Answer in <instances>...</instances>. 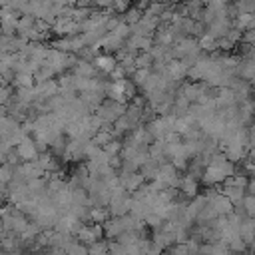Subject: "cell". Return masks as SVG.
Returning a JSON list of instances; mask_svg holds the SVG:
<instances>
[{"mask_svg":"<svg viewBox=\"0 0 255 255\" xmlns=\"http://www.w3.org/2000/svg\"><path fill=\"white\" fill-rule=\"evenodd\" d=\"M126 112V106H122V104H116V102H110V100H106V102H102L98 108H96V118L108 128L110 124H114L122 114Z\"/></svg>","mask_w":255,"mask_h":255,"instance_id":"obj_1","label":"cell"},{"mask_svg":"<svg viewBox=\"0 0 255 255\" xmlns=\"http://www.w3.org/2000/svg\"><path fill=\"white\" fill-rule=\"evenodd\" d=\"M14 151H16V155L20 157L22 163H24V161H34V159L40 155V153H38V147H36V143H34L32 137L22 139V141L14 147Z\"/></svg>","mask_w":255,"mask_h":255,"instance_id":"obj_2","label":"cell"},{"mask_svg":"<svg viewBox=\"0 0 255 255\" xmlns=\"http://www.w3.org/2000/svg\"><path fill=\"white\" fill-rule=\"evenodd\" d=\"M116 66H118V58L112 56V54H98L94 58V68L100 70V72H104V74H110Z\"/></svg>","mask_w":255,"mask_h":255,"instance_id":"obj_3","label":"cell"},{"mask_svg":"<svg viewBox=\"0 0 255 255\" xmlns=\"http://www.w3.org/2000/svg\"><path fill=\"white\" fill-rule=\"evenodd\" d=\"M179 191H183L187 197H195L197 195V187H199V181L197 179H193V177H189V175H185V177H181L179 179Z\"/></svg>","mask_w":255,"mask_h":255,"instance_id":"obj_4","label":"cell"},{"mask_svg":"<svg viewBox=\"0 0 255 255\" xmlns=\"http://www.w3.org/2000/svg\"><path fill=\"white\" fill-rule=\"evenodd\" d=\"M108 247H110V243H106L104 239L96 241L94 245L88 247V255H108Z\"/></svg>","mask_w":255,"mask_h":255,"instance_id":"obj_5","label":"cell"},{"mask_svg":"<svg viewBox=\"0 0 255 255\" xmlns=\"http://www.w3.org/2000/svg\"><path fill=\"white\" fill-rule=\"evenodd\" d=\"M239 14H253L255 12V2H237L233 6Z\"/></svg>","mask_w":255,"mask_h":255,"instance_id":"obj_6","label":"cell"},{"mask_svg":"<svg viewBox=\"0 0 255 255\" xmlns=\"http://www.w3.org/2000/svg\"><path fill=\"white\" fill-rule=\"evenodd\" d=\"M0 84H6V82H4V80H2V76H0ZM6 86H8V84H6Z\"/></svg>","mask_w":255,"mask_h":255,"instance_id":"obj_7","label":"cell"}]
</instances>
